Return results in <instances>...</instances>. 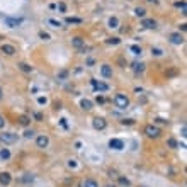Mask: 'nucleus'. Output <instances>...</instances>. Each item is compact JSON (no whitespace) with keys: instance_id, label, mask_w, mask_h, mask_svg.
Returning <instances> with one entry per match:
<instances>
[{"instance_id":"obj_3","label":"nucleus","mask_w":187,"mask_h":187,"mask_svg":"<svg viewBox=\"0 0 187 187\" xmlns=\"http://www.w3.org/2000/svg\"><path fill=\"white\" fill-rule=\"evenodd\" d=\"M16 140H17V136H16L14 133H2V134H0V141H2V143L10 145V143H14Z\"/></svg>"},{"instance_id":"obj_29","label":"nucleus","mask_w":187,"mask_h":187,"mask_svg":"<svg viewBox=\"0 0 187 187\" xmlns=\"http://www.w3.org/2000/svg\"><path fill=\"white\" fill-rule=\"evenodd\" d=\"M175 7H180V10H182V12H184V14H186V3H184V2H177V3H175Z\"/></svg>"},{"instance_id":"obj_5","label":"nucleus","mask_w":187,"mask_h":187,"mask_svg":"<svg viewBox=\"0 0 187 187\" xmlns=\"http://www.w3.org/2000/svg\"><path fill=\"white\" fill-rule=\"evenodd\" d=\"M92 126L95 128V129L100 131V129H104V128L107 126V123H106V119H104V117H95V119L92 121Z\"/></svg>"},{"instance_id":"obj_41","label":"nucleus","mask_w":187,"mask_h":187,"mask_svg":"<svg viewBox=\"0 0 187 187\" xmlns=\"http://www.w3.org/2000/svg\"><path fill=\"white\" fill-rule=\"evenodd\" d=\"M2 97H3V94H2V89H0V100H2Z\"/></svg>"},{"instance_id":"obj_32","label":"nucleus","mask_w":187,"mask_h":187,"mask_svg":"<svg viewBox=\"0 0 187 187\" xmlns=\"http://www.w3.org/2000/svg\"><path fill=\"white\" fill-rule=\"evenodd\" d=\"M151 55L160 56V55H162V49H158V48H151Z\"/></svg>"},{"instance_id":"obj_33","label":"nucleus","mask_w":187,"mask_h":187,"mask_svg":"<svg viewBox=\"0 0 187 187\" xmlns=\"http://www.w3.org/2000/svg\"><path fill=\"white\" fill-rule=\"evenodd\" d=\"M58 9H60V12H66V5H65L63 2H60V3H58Z\"/></svg>"},{"instance_id":"obj_15","label":"nucleus","mask_w":187,"mask_h":187,"mask_svg":"<svg viewBox=\"0 0 187 187\" xmlns=\"http://www.w3.org/2000/svg\"><path fill=\"white\" fill-rule=\"evenodd\" d=\"M133 70L136 73H143L145 72V63H133Z\"/></svg>"},{"instance_id":"obj_11","label":"nucleus","mask_w":187,"mask_h":187,"mask_svg":"<svg viewBox=\"0 0 187 187\" xmlns=\"http://www.w3.org/2000/svg\"><path fill=\"white\" fill-rule=\"evenodd\" d=\"M100 73H102V77H106V78H111L112 77V66L102 65V66H100Z\"/></svg>"},{"instance_id":"obj_2","label":"nucleus","mask_w":187,"mask_h":187,"mask_svg":"<svg viewBox=\"0 0 187 187\" xmlns=\"http://www.w3.org/2000/svg\"><path fill=\"white\" fill-rule=\"evenodd\" d=\"M145 133H146L148 138H158V136H160V129H158L157 126H153V124H148V126L145 128Z\"/></svg>"},{"instance_id":"obj_8","label":"nucleus","mask_w":187,"mask_h":187,"mask_svg":"<svg viewBox=\"0 0 187 187\" xmlns=\"http://www.w3.org/2000/svg\"><path fill=\"white\" fill-rule=\"evenodd\" d=\"M141 26H143L145 29H155V27H157V20H155V19H143V20H141Z\"/></svg>"},{"instance_id":"obj_31","label":"nucleus","mask_w":187,"mask_h":187,"mask_svg":"<svg viewBox=\"0 0 187 187\" xmlns=\"http://www.w3.org/2000/svg\"><path fill=\"white\" fill-rule=\"evenodd\" d=\"M119 184H123V186H129V180H128L126 177H119Z\"/></svg>"},{"instance_id":"obj_23","label":"nucleus","mask_w":187,"mask_h":187,"mask_svg":"<svg viewBox=\"0 0 187 187\" xmlns=\"http://www.w3.org/2000/svg\"><path fill=\"white\" fill-rule=\"evenodd\" d=\"M129 49L133 51V55H141V48H140L138 44H133V46H131Z\"/></svg>"},{"instance_id":"obj_20","label":"nucleus","mask_w":187,"mask_h":187,"mask_svg":"<svg viewBox=\"0 0 187 187\" xmlns=\"http://www.w3.org/2000/svg\"><path fill=\"white\" fill-rule=\"evenodd\" d=\"M134 14H136L138 17H145V14H146V10H145L143 7H136V9H134Z\"/></svg>"},{"instance_id":"obj_14","label":"nucleus","mask_w":187,"mask_h":187,"mask_svg":"<svg viewBox=\"0 0 187 187\" xmlns=\"http://www.w3.org/2000/svg\"><path fill=\"white\" fill-rule=\"evenodd\" d=\"M72 46L77 48V49H80V48L83 46V39H82V37H73V39H72Z\"/></svg>"},{"instance_id":"obj_37","label":"nucleus","mask_w":187,"mask_h":187,"mask_svg":"<svg viewBox=\"0 0 187 187\" xmlns=\"http://www.w3.org/2000/svg\"><path fill=\"white\" fill-rule=\"evenodd\" d=\"M68 167H70V168H75V167H77V163H75V160H70V162H68Z\"/></svg>"},{"instance_id":"obj_24","label":"nucleus","mask_w":187,"mask_h":187,"mask_svg":"<svg viewBox=\"0 0 187 187\" xmlns=\"http://www.w3.org/2000/svg\"><path fill=\"white\" fill-rule=\"evenodd\" d=\"M66 22H68V24H80L82 19H78V17H66Z\"/></svg>"},{"instance_id":"obj_21","label":"nucleus","mask_w":187,"mask_h":187,"mask_svg":"<svg viewBox=\"0 0 187 187\" xmlns=\"http://www.w3.org/2000/svg\"><path fill=\"white\" fill-rule=\"evenodd\" d=\"M19 123H20L22 126H27V124L31 123V119H29L27 116H20V117H19Z\"/></svg>"},{"instance_id":"obj_28","label":"nucleus","mask_w":187,"mask_h":187,"mask_svg":"<svg viewBox=\"0 0 187 187\" xmlns=\"http://www.w3.org/2000/svg\"><path fill=\"white\" fill-rule=\"evenodd\" d=\"M119 43H121L119 37H109L107 39V44H119Z\"/></svg>"},{"instance_id":"obj_9","label":"nucleus","mask_w":187,"mask_h":187,"mask_svg":"<svg viewBox=\"0 0 187 187\" xmlns=\"http://www.w3.org/2000/svg\"><path fill=\"white\" fill-rule=\"evenodd\" d=\"M10 182H12L10 173H9V172H2V173H0V184H2V186H9Z\"/></svg>"},{"instance_id":"obj_42","label":"nucleus","mask_w":187,"mask_h":187,"mask_svg":"<svg viewBox=\"0 0 187 187\" xmlns=\"http://www.w3.org/2000/svg\"><path fill=\"white\" fill-rule=\"evenodd\" d=\"M106 187H116V186H114V184H112V186H111V184H107V186H106Z\"/></svg>"},{"instance_id":"obj_10","label":"nucleus","mask_w":187,"mask_h":187,"mask_svg":"<svg viewBox=\"0 0 187 187\" xmlns=\"http://www.w3.org/2000/svg\"><path fill=\"white\" fill-rule=\"evenodd\" d=\"M2 53H5V55H9V56H12V55H16V48L12 46V44H2Z\"/></svg>"},{"instance_id":"obj_7","label":"nucleus","mask_w":187,"mask_h":187,"mask_svg":"<svg viewBox=\"0 0 187 187\" xmlns=\"http://www.w3.org/2000/svg\"><path fill=\"white\" fill-rule=\"evenodd\" d=\"M109 146H111L112 150H123V148H124V143H123V140L114 138V140H111V141H109Z\"/></svg>"},{"instance_id":"obj_40","label":"nucleus","mask_w":187,"mask_h":187,"mask_svg":"<svg viewBox=\"0 0 187 187\" xmlns=\"http://www.w3.org/2000/svg\"><path fill=\"white\" fill-rule=\"evenodd\" d=\"M187 29V24H180V31H186Z\"/></svg>"},{"instance_id":"obj_35","label":"nucleus","mask_w":187,"mask_h":187,"mask_svg":"<svg viewBox=\"0 0 187 187\" xmlns=\"http://www.w3.org/2000/svg\"><path fill=\"white\" fill-rule=\"evenodd\" d=\"M121 123H123L124 126H126V124H128V126H131V124H134V121H133V119H123Z\"/></svg>"},{"instance_id":"obj_27","label":"nucleus","mask_w":187,"mask_h":187,"mask_svg":"<svg viewBox=\"0 0 187 187\" xmlns=\"http://www.w3.org/2000/svg\"><path fill=\"white\" fill-rule=\"evenodd\" d=\"M167 145L170 146V148H177V141H175L173 138H168V140H167Z\"/></svg>"},{"instance_id":"obj_30","label":"nucleus","mask_w":187,"mask_h":187,"mask_svg":"<svg viewBox=\"0 0 187 187\" xmlns=\"http://www.w3.org/2000/svg\"><path fill=\"white\" fill-rule=\"evenodd\" d=\"M33 136H34V131H33V129H27L26 133H24V138H27V140L33 138Z\"/></svg>"},{"instance_id":"obj_26","label":"nucleus","mask_w":187,"mask_h":187,"mask_svg":"<svg viewBox=\"0 0 187 187\" xmlns=\"http://www.w3.org/2000/svg\"><path fill=\"white\" fill-rule=\"evenodd\" d=\"M5 22L9 24V27H17L19 20H14V19H5Z\"/></svg>"},{"instance_id":"obj_22","label":"nucleus","mask_w":187,"mask_h":187,"mask_svg":"<svg viewBox=\"0 0 187 187\" xmlns=\"http://www.w3.org/2000/svg\"><path fill=\"white\" fill-rule=\"evenodd\" d=\"M33 180H34V177H33L31 173H26V175L22 177V182H24V184H29V182H33Z\"/></svg>"},{"instance_id":"obj_34","label":"nucleus","mask_w":187,"mask_h":187,"mask_svg":"<svg viewBox=\"0 0 187 187\" xmlns=\"http://www.w3.org/2000/svg\"><path fill=\"white\" fill-rule=\"evenodd\" d=\"M66 77H68V72H66V70H61V72L58 73V78H66Z\"/></svg>"},{"instance_id":"obj_36","label":"nucleus","mask_w":187,"mask_h":187,"mask_svg":"<svg viewBox=\"0 0 187 187\" xmlns=\"http://www.w3.org/2000/svg\"><path fill=\"white\" fill-rule=\"evenodd\" d=\"M39 37L44 39V41H48V39H49V34H48V33H39Z\"/></svg>"},{"instance_id":"obj_39","label":"nucleus","mask_w":187,"mask_h":187,"mask_svg":"<svg viewBox=\"0 0 187 187\" xmlns=\"http://www.w3.org/2000/svg\"><path fill=\"white\" fill-rule=\"evenodd\" d=\"M3 124H5V119H3V117L0 116V128H3Z\"/></svg>"},{"instance_id":"obj_38","label":"nucleus","mask_w":187,"mask_h":187,"mask_svg":"<svg viewBox=\"0 0 187 187\" xmlns=\"http://www.w3.org/2000/svg\"><path fill=\"white\" fill-rule=\"evenodd\" d=\"M37 102H39V104H46V97H39Z\"/></svg>"},{"instance_id":"obj_18","label":"nucleus","mask_w":187,"mask_h":187,"mask_svg":"<svg viewBox=\"0 0 187 187\" xmlns=\"http://www.w3.org/2000/svg\"><path fill=\"white\" fill-rule=\"evenodd\" d=\"M0 158H2V160H9V158H10V151L7 148H2L0 150Z\"/></svg>"},{"instance_id":"obj_19","label":"nucleus","mask_w":187,"mask_h":187,"mask_svg":"<svg viewBox=\"0 0 187 187\" xmlns=\"http://www.w3.org/2000/svg\"><path fill=\"white\" fill-rule=\"evenodd\" d=\"M109 27H112V29L119 27V19H117V17H111V19H109Z\"/></svg>"},{"instance_id":"obj_6","label":"nucleus","mask_w":187,"mask_h":187,"mask_svg":"<svg viewBox=\"0 0 187 187\" xmlns=\"http://www.w3.org/2000/svg\"><path fill=\"white\" fill-rule=\"evenodd\" d=\"M168 39H170L172 44H182V43H184V36H182L180 33H172Z\"/></svg>"},{"instance_id":"obj_4","label":"nucleus","mask_w":187,"mask_h":187,"mask_svg":"<svg viewBox=\"0 0 187 187\" xmlns=\"http://www.w3.org/2000/svg\"><path fill=\"white\" fill-rule=\"evenodd\" d=\"M36 145H37V148H46V146L49 145V138H48L46 134H41V136H37Z\"/></svg>"},{"instance_id":"obj_16","label":"nucleus","mask_w":187,"mask_h":187,"mask_svg":"<svg viewBox=\"0 0 187 187\" xmlns=\"http://www.w3.org/2000/svg\"><path fill=\"white\" fill-rule=\"evenodd\" d=\"M19 68H20L24 73H31V72H33V66L27 65V63H19Z\"/></svg>"},{"instance_id":"obj_12","label":"nucleus","mask_w":187,"mask_h":187,"mask_svg":"<svg viewBox=\"0 0 187 187\" xmlns=\"http://www.w3.org/2000/svg\"><path fill=\"white\" fill-rule=\"evenodd\" d=\"M92 85L95 87V90H99V92H106V90L109 89V87H107L106 83H100V82L97 83V80H92Z\"/></svg>"},{"instance_id":"obj_13","label":"nucleus","mask_w":187,"mask_h":187,"mask_svg":"<svg viewBox=\"0 0 187 187\" xmlns=\"http://www.w3.org/2000/svg\"><path fill=\"white\" fill-rule=\"evenodd\" d=\"M80 107H82L83 111H90V109H92V102H90L89 99H82V100H80Z\"/></svg>"},{"instance_id":"obj_17","label":"nucleus","mask_w":187,"mask_h":187,"mask_svg":"<svg viewBox=\"0 0 187 187\" xmlns=\"http://www.w3.org/2000/svg\"><path fill=\"white\" fill-rule=\"evenodd\" d=\"M83 187H99V184H97L95 179H87V180L83 182Z\"/></svg>"},{"instance_id":"obj_1","label":"nucleus","mask_w":187,"mask_h":187,"mask_svg":"<svg viewBox=\"0 0 187 187\" xmlns=\"http://www.w3.org/2000/svg\"><path fill=\"white\" fill-rule=\"evenodd\" d=\"M114 104H116L119 109H126V107L129 106V99H128L124 94H117V95L114 97Z\"/></svg>"},{"instance_id":"obj_25","label":"nucleus","mask_w":187,"mask_h":187,"mask_svg":"<svg viewBox=\"0 0 187 187\" xmlns=\"http://www.w3.org/2000/svg\"><path fill=\"white\" fill-rule=\"evenodd\" d=\"M48 24H51V27H60L61 26V22L56 20V19H48Z\"/></svg>"}]
</instances>
